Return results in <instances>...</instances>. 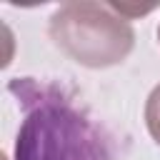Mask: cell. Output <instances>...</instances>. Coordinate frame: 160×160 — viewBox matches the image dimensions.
<instances>
[{
  "instance_id": "6da1fadb",
  "label": "cell",
  "mask_w": 160,
  "mask_h": 160,
  "mask_svg": "<svg viewBox=\"0 0 160 160\" xmlns=\"http://www.w3.org/2000/svg\"><path fill=\"white\" fill-rule=\"evenodd\" d=\"M8 92L22 112L15 160H118L112 135L65 85L12 78Z\"/></svg>"
},
{
  "instance_id": "7a4b0ae2",
  "label": "cell",
  "mask_w": 160,
  "mask_h": 160,
  "mask_svg": "<svg viewBox=\"0 0 160 160\" xmlns=\"http://www.w3.org/2000/svg\"><path fill=\"white\" fill-rule=\"evenodd\" d=\"M48 32L68 58L95 70L122 62L135 45L130 20L110 2H65L50 15Z\"/></svg>"
},
{
  "instance_id": "3957f363",
  "label": "cell",
  "mask_w": 160,
  "mask_h": 160,
  "mask_svg": "<svg viewBox=\"0 0 160 160\" xmlns=\"http://www.w3.org/2000/svg\"><path fill=\"white\" fill-rule=\"evenodd\" d=\"M145 125H148L150 138L160 145V85H155L152 92L148 95V102H145Z\"/></svg>"
},
{
  "instance_id": "277c9868",
  "label": "cell",
  "mask_w": 160,
  "mask_h": 160,
  "mask_svg": "<svg viewBox=\"0 0 160 160\" xmlns=\"http://www.w3.org/2000/svg\"><path fill=\"white\" fill-rule=\"evenodd\" d=\"M158 40H160V25H158Z\"/></svg>"
}]
</instances>
